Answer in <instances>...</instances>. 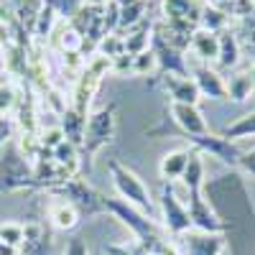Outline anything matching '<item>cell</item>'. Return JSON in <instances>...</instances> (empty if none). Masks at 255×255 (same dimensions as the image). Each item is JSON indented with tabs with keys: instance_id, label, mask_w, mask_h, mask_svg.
I'll return each mask as SVG.
<instances>
[{
	"instance_id": "1",
	"label": "cell",
	"mask_w": 255,
	"mask_h": 255,
	"mask_svg": "<svg viewBox=\"0 0 255 255\" xmlns=\"http://www.w3.org/2000/svg\"><path fill=\"white\" fill-rule=\"evenodd\" d=\"M115 128H118V110L115 105H105V108H97L95 113L87 115V125H84V138L79 145L82 153V163H87V168H92L95 156L108 148L115 138Z\"/></svg>"
},
{
	"instance_id": "2",
	"label": "cell",
	"mask_w": 255,
	"mask_h": 255,
	"mask_svg": "<svg viewBox=\"0 0 255 255\" xmlns=\"http://www.w3.org/2000/svg\"><path fill=\"white\" fill-rule=\"evenodd\" d=\"M108 171H110L113 186L118 191V199H123L130 207L140 209L143 215H148V217L156 215V204H153V197H151V189L143 184V179L133 171V168H128L118 158H110L108 161Z\"/></svg>"
},
{
	"instance_id": "3",
	"label": "cell",
	"mask_w": 255,
	"mask_h": 255,
	"mask_svg": "<svg viewBox=\"0 0 255 255\" xmlns=\"http://www.w3.org/2000/svg\"><path fill=\"white\" fill-rule=\"evenodd\" d=\"M113 69V61L108 56L102 54H95L92 59H87V64H84L82 74L77 77V84H74V95H72V108L82 115H90V105L100 90L102 79L108 77V72Z\"/></svg>"
},
{
	"instance_id": "4",
	"label": "cell",
	"mask_w": 255,
	"mask_h": 255,
	"mask_svg": "<svg viewBox=\"0 0 255 255\" xmlns=\"http://www.w3.org/2000/svg\"><path fill=\"white\" fill-rule=\"evenodd\" d=\"M49 194L59 197V199H67L69 204H74L79 209L82 217H95V215H105V194H100L97 189H92L84 179L74 176L69 181H64L54 189H49Z\"/></svg>"
},
{
	"instance_id": "5",
	"label": "cell",
	"mask_w": 255,
	"mask_h": 255,
	"mask_svg": "<svg viewBox=\"0 0 255 255\" xmlns=\"http://www.w3.org/2000/svg\"><path fill=\"white\" fill-rule=\"evenodd\" d=\"M36 189L33 166L13 143H8L3 158H0V191H26Z\"/></svg>"
},
{
	"instance_id": "6",
	"label": "cell",
	"mask_w": 255,
	"mask_h": 255,
	"mask_svg": "<svg viewBox=\"0 0 255 255\" xmlns=\"http://www.w3.org/2000/svg\"><path fill=\"white\" fill-rule=\"evenodd\" d=\"M158 209H161V225L166 232L181 238L184 232L191 230V217H189L186 202L176 197L174 184H163L161 197H158Z\"/></svg>"
},
{
	"instance_id": "7",
	"label": "cell",
	"mask_w": 255,
	"mask_h": 255,
	"mask_svg": "<svg viewBox=\"0 0 255 255\" xmlns=\"http://www.w3.org/2000/svg\"><path fill=\"white\" fill-rule=\"evenodd\" d=\"M186 194H189L186 209H189V217H191V227L202 230V232H217V235H225L227 225L215 212V207L209 204V199H204V191L191 189V191H186Z\"/></svg>"
},
{
	"instance_id": "8",
	"label": "cell",
	"mask_w": 255,
	"mask_h": 255,
	"mask_svg": "<svg viewBox=\"0 0 255 255\" xmlns=\"http://www.w3.org/2000/svg\"><path fill=\"white\" fill-rule=\"evenodd\" d=\"M184 135V133H181ZM184 140L194 148V151L199 153H209V156H215L220 158L222 163L227 166H240V156L243 151L238 148L235 140H227L222 135H215V133H204V135H184Z\"/></svg>"
},
{
	"instance_id": "9",
	"label": "cell",
	"mask_w": 255,
	"mask_h": 255,
	"mask_svg": "<svg viewBox=\"0 0 255 255\" xmlns=\"http://www.w3.org/2000/svg\"><path fill=\"white\" fill-rule=\"evenodd\" d=\"M151 51L158 61V74H176V77H189V67L184 51L176 49L174 44H168L166 38H161L156 31L151 36Z\"/></svg>"
},
{
	"instance_id": "10",
	"label": "cell",
	"mask_w": 255,
	"mask_h": 255,
	"mask_svg": "<svg viewBox=\"0 0 255 255\" xmlns=\"http://www.w3.org/2000/svg\"><path fill=\"white\" fill-rule=\"evenodd\" d=\"M184 255H222L227 248V238L217 232H202L191 227L179 238Z\"/></svg>"
},
{
	"instance_id": "11",
	"label": "cell",
	"mask_w": 255,
	"mask_h": 255,
	"mask_svg": "<svg viewBox=\"0 0 255 255\" xmlns=\"http://www.w3.org/2000/svg\"><path fill=\"white\" fill-rule=\"evenodd\" d=\"M168 113H171V120L176 123V128L184 135H204L209 133L207 120L202 115V110L197 105H181V102H171L168 105Z\"/></svg>"
},
{
	"instance_id": "12",
	"label": "cell",
	"mask_w": 255,
	"mask_h": 255,
	"mask_svg": "<svg viewBox=\"0 0 255 255\" xmlns=\"http://www.w3.org/2000/svg\"><path fill=\"white\" fill-rule=\"evenodd\" d=\"M163 90L171 97V102H181V105H197L202 102V92L197 87L194 77H176V74H163Z\"/></svg>"
},
{
	"instance_id": "13",
	"label": "cell",
	"mask_w": 255,
	"mask_h": 255,
	"mask_svg": "<svg viewBox=\"0 0 255 255\" xmlns=\"http://www.w3.org/2000/svg\"><path fill=\"white\" fill-rule=\"evenodd\" d=\"M194 82H197L202 97H207V100H227V82L215 67H209V64L197 67Z\"/></svg>"
},
{
	"instance_id": "14",
	"label": "cell",
	"mask_w": 255,
	"mask_h": 255,
	"mask_svg": "<svg viewBox=\"0 0 255 255\" xmlns=\"http://www.w3.org/2000/svg\"><path fill=\"white\" fill-rule=\"evenodd\" d=\"M20 255H51V235L41 222L23 225V243H20Z\"/></svg>"
},
{
	"instance_id": "15",
	"label": "cell",
	"mask_w": 255,
	"mask_h": 255,
	"mask_svg": "<svg viewBox=\"0 0 255 255\" xmlns=\"http://www.w3.org/2000/svg\"><path fill=\"white\" fill-rule=\"evenodd\" d=\"M191 151H194V148H174V151L161 156L158 174H161L163 184H174L184 176L186 166H189V158H191Z\"/></svg>"
},
{
	"instance_id": "16",
	"label": "cell",
	"mask_w": 255,
	"mask_h": 255,
	"mask_svg": "<svg viewBox=\"0 0 255 255\" xmlns=\"http://www.w3.org/2000/svg\"><path fill=\"white\" fill-rule=\"evenodd\" d=\"M189 49L194 51V56L202 64H212L220 56V36L212 33V31H204V28H197L194 33H191Z\"/></svg>"
},
{
	"instance_id": "17",
	"label": "cell",
	"mask_w": 255,
	"mask_h": 255,
	"mask_svg": "<svg viewBox=\"0 0 255 255\" xmlns=\"http://www.w3.org/2000/svg\"><path fill=\"white\" fill-rule=\"evenodd\" d=\"M79 220H82L79 209H77L74 204H69L67 199H59V197H56V199L49 204V222H51L54 230L69 232V230H74V227L79 225Z\"/></svg>"
},
{
	"instance_id": "18",
	"label": "cell",
	"mask_w": 255,
	"mask_h": 255,
	"mask_svg": "<svg viewBox=\"0 0 255 255\" xmlns=\"http://www.w3.org/2000/svg\"><path fill=\"white\" fill-rule=\"evenodd\" d=\"M84 125H87V115L77 113L72 105H67V108H64V113H61L59 128H61L64 138H67L69 143H74L77 148L82 145V138H84Z\"/></svg>"
},
{
	"instance_id": "19",
	"label": "cell",
	"mask_w": 255,
	"mask_h": 255,
	"mask_svg": "<svg viewBox=\"0 0 255 255\" xmlns=\"http://www.w3.org/2000/svg\"><path fill=\"white\" fill-rule=\"evenodd\" d=\"M220 56H217V64L220 69H235L238 61H240V44H238V36L227 28H222L220 33Z\"/></svg>"
},
{
	"instance_id": "20",
	"label": "cell",
	"mask_w": 255,
	"mask_h": 255,
	"mask_svg": "<svg viewBox=\"0 0 255 255\" xmlns=\"http://www.w3.org/2000/svg\"><path fill=\"white\" fill-rule=\"evenodd\" d=\"M225 82H227V100L232 102H245L255 90L253 72H232Z\"/></svg>"
},
{
	"instance_id": "21",
	"label": "cell",
	"mask_w": 255,
	"mask_h": 255,
	"mask_svg": "<svg viewBox=\"0 0 255 255\" xmlns=\"http://www.w3.org/2000/svg\"><path fill=\"white\" fill-rule=\"evenodd\" d=\"M220 135L227 138V140H235V143L240 138H255V110L248 113V115H243V118H238L235 123L225 125Z\"/></svg>"
},
{
	"instance_id": "22",
	"label": "cell",
	"mask_w": 255,
	"mask_h": 255,
	"mask_svg": "<svg viewBox=\"0 0 255 255\" xmlns=\"http://www.w3.org/2000/svg\"><path fill=\"white\" fill-rule=\"evenodd\" d=\"M204 153L199 151H191V158H189V166L181 176V184L186 186V191L191 189H204Z\"/></svg>"
},
{
	"instance_id": "23",
	"label": "cell",
	"mask_w": 255,
	"mask_h": 255,
	"mask_svg": "<svg viewBox=\"0 0 255 255\" xmlns=\"http://www.w3.org/2000/svg\"><path fill=\"white\" fill-rule=\"evenodd\" d=\"M227 20H230V15H225V13H222L220 8H215V5H207V3H204L202 15H199V28L212 31V33H220L222 28H227Z\"/></svg>"
},
{
	"instance_id": "24",
	"label": "cell",
	"mask_w": 255,
	"mask_h": 255,
	"mask_svg": "<svg viewBox=\"0 0 255 255\" xmlns=\"http://www.w3.org/2000/svg\"><path fill=\"white\" fill-rule=\"evenodd\" d=\"M130 56H133V77H148L158 72V61L151 49H145L140 54H130Z\"/></svg>"
},
{
	"instance_id": "25",
	"label": "cell",
	"mask_w": 255,
	"mask_h": 255,
	"mask_svg": "<svg viewBox=\"0 0 255 255\" xmlns=\"http://www.w3.org/2000/svg\"><path fill=\"white\" fill-rule=\"evenodd\" d=\"M56 5L54 3H46L44 8H41L38 10V20H36V36H41V38H44V36H49L51 33V26H54V18H56Z\"/></svg>"
},
{
	"instance_id": "26",
	"label": "cell",
	"mask_w": 255,
	"mask_h": 255,
	"mask_svg": "<svg viewBox=\"0 0 255 255\" xmlns=\"http://www.w3.org/2000/svg\"><path fill=\"white\" fill-rule=\"evenodd\" d=\"M0 240L5 245L20 248V243H23V225L20 222H0Z\"/></svg>"
},
{
	"instance_id": "27",
	"label": "cell",
	"mask_w": 255,
	"mask_h": 255,
	"mask_svg": "<svg viewBox=\"0 0 255 255\" xmlns=\"http://www.w3.org/2000/svg\"><path fill=\"white\" fill-rule=\"evenodd\" d=\"M105 253L108 255H151L143 248V243H138L135 238L128 240V243H113V245L105 248Z\"/></svg>"
},
{
	"instance_id": "28",
	"label": "cell",
	"mask_w": 255,
	"mask_h": 255,
	"mask_svg": "<svg viewBox=\"0 0 255 255\" xmlns=\"http://www.w3.org/2000/svg\"><path fill=\"white\" fill-rule=\"evenodd\" d=\"M61 140H67V138H64V133H61V128H49V130H44V135L38 138L41 151H46V153H51Z\"/></svg>"
},
{
	"instance_id": "29",
	"label": "cell",
	"mask_w": 255,
	"mask_h": 255,
	"mask_svg": "<svg viewBox=\"0 0 255 255\" xmlns=\"http://www.w3.org/2000/svg\"><path fill=\"white\" fill-rule=\"evenodd\" d=\"M15 105V92L8 84H0V115H5L8 110H13Z\"/></svg>"
},
{
	"instance_id": "30",
	"label": "cell",
	"mask_w": 255,
	"mask_h": 255,
	"mask_svg": "<svg viewBox=\"0 0 255 255\" xmlns=\"http://www.w3.org/2000/svg\"><path fill=\"white\" fill-rule=\"evenodd\" d=\"M13 133H15V123H13V118L0 115V145L10 143V140H13Z\"/></svg>"
},
{
	"instance_id": "31",
	"label": "cell",
	"mask_w": 255,
	"mask_h": 255,
	"mask_svg": "<svg viewBox=\"0 0 255 255\" xmlns=\"http://www.w3.org/2000/svg\"><path fill=\"white\" fill-rule=\"evenodd\" d=\"M61 255H90V248L87 243H84V238H74L67 243V248H64Z\"/></svg>"
},
{
	"instance_id": "32",
	"label": "cell",
	"mask_w": 255,
	"mask_h": 255,
	"mask_svg": "<svg viewBox=\"0 0 255 255\" xmlns=\"http://www.w3.org/2000/svg\"><path fill=\"white\" fill-rule=\"evenodd\" d=\"M238 168H243L245 174L255 176V145H253V151H248V153L240 156V166H238Z\"/></svg>"
},
{
	"instance_id": "33",
	"label": "cell",
	"mask_w": 255,
	"mask_h": 255,
	"mask_svg": "<svg viewBox=\"0 0 255 255\" xmlns=\"http://www.w3.org/2000/svg\"><path fill=\"white\" fill-rule=\"evenodd\" d=\"M0 255H20V250H18V248H13V245L0 243Z\"/></svg>"
},
{
	"instance_id": "34",
	"label": "cell",
	"mask_w": 255,
	"mask_h": 255,
	"mask_svg": "<svg viewBox=\"0 0 255 255\" xmlns=\"http://www.w3.org/2000/svg\"><path fill=\"white\" fill-rule=\"evenodd\" d=\"M250 72H253V79H255V67H253V69H250Z\"/></svg>"
},
{
	"instance_id": "35",
	"label": "cell",
	"mask_w": 255,
	"mask_h": 255,
	"mask_svg": "<svg viewBox=\"0 0 255 255\" xmlns=\"http://www.w3.org/2000/svg\"><path fill=\"white\" fill-rule=\"evenodd\" d=\"M0 243H3V240H0Z\"/></svg>"
}]
</instances>
